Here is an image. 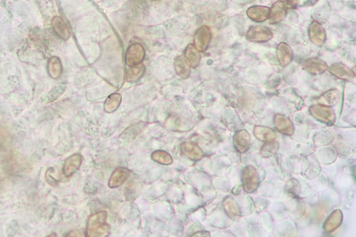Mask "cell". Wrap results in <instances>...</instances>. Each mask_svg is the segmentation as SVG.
<instances>
[{
    "mask_svg": "<svg viewBox=\"0 0 356 237\" xmlns=\"http://www.w3.org/2000/svg\"><path fill=\"white\" fill-rule=\"evenodd\" d=\"M108 212L101 211L90 217L87 225L86 236L105 237L109 234V225L106 223Z\"/></svg>",
    "mask_w": 356,
    "mask_h": 237,
    "instance_id": "obj_1",
    "label": "cell"
},
{
    "mask_svg": "<svg viewBox=\"0 0 356 237\" xmlns=\"http://www.w3.org/2000/svg\"><path fill=\"white\" fill-rule=\"evenodd\" d=\"M243 188L247 193H253L258 189L260 179L257 169L254 166H246L242 171L241 175Z\"/></svg>",
    "mask_w": 356,
    "mask_h": 237,
    "instance_id": "obj_2",
    "label": "cell"
},
{
    "mask_svg": "<svg viewBox=\"0 0 356 237\" xmlns=\"http://www.w3.org/2000/svg\"><path fill=\"white\" fill-rule=\"evenodd\" d=\"M309 113L313 118L328 126H332L336 121V113L331 107L321 104L311 105Z\"/></svg>",
    "mask_w": 356,
    "mask_h": 237,
    "instance_id": "obj_3",
    "label": "cell"
},
{
    "mask_svg": "<svg viewBox=\"0 0 356 237\" xmlns=\"http://www.w3.org/2000/svg\"><path fill=\"white\" fill-rule=\"evenodd\" d=\"M274 34L271 29L265 26H252L246 34V39L250 42H267L273 39Z\"/></svg>",
    "mask_w": 356,
    "mask_h": 237,
    "instance_id": "obj_4",
    "label": "cell"
},
{
    "mask_svg": "<svg viewBox=\"0 0 356 237\" xmlns=\"http://www.w3.org/2000/svg\"><path fill=\"white\" fill-rule=\"evenodd\" d=\"M145 49L141 43H134L131 44L126 53L125 61L129 67L142 63L145 57Z\"/></svg>",
    "mask_w": 356,
    "mask_h": 237,
    "instance_id": "obj_5",
    "label": "cell"
},
{
    "mask_svg": "<svg viewBox=\"0 0 356 237\" xmlns=\"http://www.w3.org/2000/svg\"><path fill=\"white\" fill-rule=\"evenodd\" d=\"M211 28L207 25L200 26L196 31L194 37V45L200 52H205L209 47L212 40Z\"/></svg>",
    "mask_w": 356,
    "mask_h": 237,
    "instance_id": "obj_6",
    "label": "cell"
},
{
    "mask_svg": "<svg viewBox=\"0 0 356 237\" xmlns=\"http://www.w3.org/2000/svg\"><path fill=\"white\" fill-rule=\"evenodd\" d=\"M308 38L316 47H322L326 40V32L324 26L319 22L313 21L308 31Z\"/></svg>",
    "mask_w": 356,
    "mask_h": 237,
    "instance_id": "obj_7",
    "label": "cell"
},
{
    "mask_svg": "<svg viewBox=\"0 0 356 237\" xmlns=\"http://www.w3.org/2000/svg\"><path fill=\"white\" fill-rule=\"evenodd\" d=\"M303 70L312 75H320L324 74L329 69L327 63L322 59L313 57L308 59L302 64Z\"/></svg>",
    "mask_w": 356,
    "mask_h": 237,
    "instance_id": "obj_8",
    "label": "cell"
},
{
    "mask_svg": "<svg viewBox=\"0 0 356 237\" xmlns=\"http://www.w3.org/2000/svg\"><path fill=\"white\" fill-rule=\"evenodd\" d=\"M250 135L246 130H240L236 132L233 138L234 147L238 153L243 154L249 151L251 146Z\"/></svg>",
    "mask_w": 356,
    "mask_h": 237,
    "instance_id": "obj_9",
    "label": "cell"
},
{
    "mask_svg": "<svg viewBox=\"0 0 356 237\" xmlns=\"http://www.w3.org/2000/svg\"><path fill=\"white\" fill-rule=\"evenodd\" d=\"M328 70L333 76L341 80L350 81L355 78L356 74L354 73V71L351 70L346 64L340 63V62L333 64L331 67H329Z\"/></svg>",
    "mask_w": 356,
    "mask_h": 237,
    "instance_id": "obj_10",
    "label": "cell"
},
{
    "mask_svg": "<svg viewBox=\"0 0 356 237\" xmlns=\"http://www.w3.org/2000/svg\"><path fill=\"white\" fill-rule=\"evenodd\" d=\"M287 7L286 3L284 1H276L270 8L269 20L270 24H278L282 22L287 15Z\"/></svg>",
    "mask_w": 356,
    "mask_h": 237,
    "instance_id": "obj_11",
    "label": "cell"
},
{
    "mask_svg": "<svg viewBox=\"0 0 356 237\" xmlns=\"http://www.w3.org/2000/svg\"><path fill=\"white\" fill-rule=\"evenodd\" d=\"M274 124L276 129L282 134L291 136L294 133L293 123L285 115L276 114L274 117Z\"/></svg>",
    "mask_w": 356,
    "mask_h": 237,
    "instance_id": "obj_12",
    "label": "cell"
},
{
    "mask_svg": "<svg viewBox=\"0 0 356 237\" xmlns=\"http://www.w3.org/2000/svg\"><path fill=\"white\" fill-rule=\"evenodd\" d=\"M276 56L281 67H286L293 60V51L286 43L282 42L277 46Z\"/></svg>",
    "mask_w": 356,
    "mask_h": 237,
    "instance_id": "obj_13",
    "label": "cell"
},
{
    "mask_svg": "<svg viewBox=\"0 0 356 237\" xmlns=\"http://www.w3.org/2000/svg\"><path fill=\"white\" fill-rule=\"evenodd\" d=\"M184 156L193 161H199L205 157L204 151L200 146L192 142H185L180 146Z\"/></svg>",
    "mask_w": 356,
    "mask_h": 237,
    "instance_id": "obj_14",
    "label": "cell"
},
{
    "mask_svg": "<svg viewBox=\"0 0 356 237\" xmlns=\"http://www.w3.org/2000/svg\"><path fill=\"white\" fill-rule=\"evenodd\" d=\"M270 8L268 6L254 5L247 9V15L255 22H264L269 19Z\"/></svg>",
    "mask_w": 356,
    "mask_h": 237,
    "instance_id": "obj_15",
    "label": "cell"
},
{
    "mask_svg": "<svg viewBox=\"0 0 356 237\" xmlns=\"http://www.w3.org/2000/svg\"><path fill=\"white\" fill-rule=\"evenodd\" d=\"M83 158L78 153L72 155L66 159L64 163L63 173L65 177H70L81 167Z\"/></svg>",
    "mask_w": 356,
    "mask_h": 237,
    "instance_id": "obj_16",
    "label": "cell"
},
{
    "mask_svg": "<svg viewBox=\"0 0 356 237\" xmlns=\"http://www.w3.org/2000/svg\"><path fill=\"white\" fill-rule=\"evenodd\" d=\"M130 170L125 167H119L111 174L108 180V187L111 189L118 188L124 184L130 176Z\"/></svg>",
    "mask_w": 356,
    "mask_h": 237,
    "instance_id": "obj_17",
    "label": "cell"
},
{
    "mask_svg": "<svg viewBox=\"0 0 356 237\" xmlns=\"http://www.w3.org/2000/svg\"><path fill=\"white\" fill-rule=\"evenodd\" d=\"M343 213L341 210H335L326 219L324 225V230L326 233H331L337 230L342 225Z\"/></svg>",
    "mask_w": 356,
    "mask_h": 237,
    "instance_id": "obj_18",
    "label": "cell"
},
{
    "mask_svg": "<svg viewBox=\"0 0 356 237\" xmlns=\"http://www.w3.org/2000/svg\"><path fill=\"white\" fill-rule=\"evenodd\" d=\"M254 135L257 139L264 143L273 142L277 138V133L272 128L265 126L254 127Z\"/></svg>",
    "mask_w": 356,
    "mask_h": 237,
    "instance_id": "obj_19",
    "label": "cell"
},
{
    "mask_svg": "<svg viewBox=\"0 0 356 237\" xmlns=\"http://www.w3.org/2000/svg\"><path fill=\"white\" fill-rule=\"evenodd\" d=\"M341 99L340 90L334 88L325 92L318 99V104L333 107L339 103Z\"/></svg>",
    "mask_w": 356,
    "mask_h": 237,
    "instance_id": "obj_20",
    "label": "cell"
},
{
    "mask_svg": "<svg viewBox=\"0 0 356 237\" xmlns=\"http://www.w3.org/2000/svg\"><path fill=\"white\" fill-rule=\"evenodd\" d=\"M175 72L179 77L182 79H187L189 78L190 72H191V67L188 63L185 56L180 55L175 59L174 62Z\"/></svg>",
    "mask_w": 356,
    "mask_h": 237,
    "instance_id": "obj_21",
    "label": "cell"
},
{
    "mask_svg": "<svg viewBox=\"0 0 356 237\" xmlns=\"http://www.w3.org/2000/svg\"><path fill=\"white\" fill-rule=\"evenodd\" d=\"M52 27L56 34L64 40L70 38V32L68 26L60 16H55L52 19Z\"/></svg>",
    "mask_w": 356,
    "mask_h": 237,
    "instance_id": "obj_22",
    "label": "cell"
},
{
    "mask_svg": "<svg viewBox=\"0 0 356 237\" xmlns=\"http://www.w3.org/2000/svg\"><path fill=\"white\" fill-rule=\"evenodd\" d=\"M47 70L49 75L52 79H58L62 77L63 73V66L62 61L58 57H52L49 59Z\"/></svg>",
    "mask_w": 356,
    "mask_h": 237,
    "instance_id": "obj_23",
    "label": "cell"
},
{
    "mask_svg": "<svg viewBox=\"0 0 356 237\" xmlns=\"http://www.w3.org/2000/svg\"><path fill=\"white\" fill-rule=\"evenodd\" d=\"M185 59L190 64V67L193 68H197L199 66L200 61H201V54L200 51L195 47L194 44H188L185 52Z\"/></svg>",
    "mask_w": 356,
    "mask_h": 237,
    "instance_id": "obj_24",
    "label": "cell"
},
{
    "mask_svg": "<svg viewBox=\"0 0 356 237\" xmlns=\"http://www.w3.org/2000/svg\"><path fill=\"white\" fill-rule=\"evenodd\" d=\"M145 71V67L142 63L133 66V67H131V68L128 69L127 72H126V80L131 83L138 81L143 77Z\"/></svg>",
    "mask_w": 356,
    "mask_h": 237,
    "instance_id": "obj_25",
    "label": "cell"
},
{
    "mask_svg": "<svg viewBox=\"0 0 356 237\" xmlns=\"http://www.w3.org/2000/svg\"><path fill=\"white\" fill-rule=\"evenodd\" d=\"M121 100H122V96L119 93H115L110 95L105 102V111L108 113H114L119 108Z\"/></svg>",
    "mask_w": 356,
    "mask_h": 237,
    "instance_id": "obj_26",
    "label": "cell"
},
{
    "mask_svg": "<svg viewBox=\"0 0 356 237\" xmlns=\"http://www.w3.org/2000/svg\"><path fill=\"white\" fill-rule=\"evenodd\" d=\"M151 159L154 162L162 165H170L173 162V157L166 151L162 150H157L152 152Z\"/></svg>",
    "mask_w": 356,
    "mask_h": 237,
    "instance_id": "obj_27",
    "label": "cell"
},
{
    "mask_svg": "<svg viewBox=\"0 0 356 237\" xmlns=\"http://www.w3.org/2000/svg\"><path fill=\"white\" fill-rule=\"evenodd\" d=\"M223 208L226 214L231 218H236L239 216V209L234 200L227 198L223 202Z\"/></svg>",
    "mask_w": 356,
    "mask_h": 237,
    "instance_id": "obj_28",
    "label": "cell"
},
{
    "mask_svg": "<svg viewBox=\"0 0 356 237\" xmlns=\"http://www.w3.org/2000/svg\"><path fill=\"white\" fill-rule=\"evenodd\" d=\"M65 89L66 87L65 85H60L54 87L44 97L43 100L44 103H52L54 100L58 99L61 95L65 93Z\"/></svg>",
    "mask_w": 356,
    "mask_h": 237,
    "instance_id": "obj_29",
    "label": "cell"
},
{
    "mask_svg": "<svg viewBox=\"0 0 356 237\" xmlns=\"http://www.w3.org/2000/svg\"><path fill=\"white\" fill-rule=\"evenodd\" d=\"M143 126L144 123L142 122L136 123L134 126L129 127L127 129L125 130L124 133L121 135V137L124 138L126 140H129V141H133L141 133Z\"/></svg>",
    "mask_w": 356,
    "mask_h": 237,
    "instance_id": "obj_30",
    "label": "cell"
},
{
    "mask_svg": "<svg viewBox=\"0 0 356 237\" xmlns=\"http://www.w3.org/2000/svg\"><path fill=\"white\" fill-rule=\"evenodd\" d=\"M280 148V145L277 142L265 143V144L261 148V154L264 158H270L277 153Z\"/></svg>",
    "mask_w": 356,
    "mask_h": 237,
    "instance_id": "obj_31",
    "label": "cell"
},
{
    "mask_svg": "<svg viewBox=\"0 0 356 237\" xmlns=\"http://www.w3.org/2000/svg\"><path fill=\"white\" fill-rule=\"evenodd\" d=\"M287 191L292 196H296L299 193L300 185L296 179H291L288 181L286 186Z\"/></svg>",
    "mask_w": 356,
    "mask_h": 237,
    "instance_id": "obj_32",
    "label": "cell"
},
{
    "mask_svg": "<svg viewBox=\"0 0 356 237\" xmlns=\"http://www.w3.org/2000/svg\"><path fill=\"white\" fill-rule=\"evenodd\" d=\"M46 179H47V182H48L49 184H52V185H56V184H58V180L54 178L53 176H52V174H50L49 169H48L47 174H46Z\"/></svg>",
    "mask_w": 356,
    "mask_h": 237,
    "instance_id": "obj_33",
    "label": "cell"
},
{
    "mask_svg": "<svg viewBox=\"0 0 356 237\" xmlns=\"http://www.w3.org/2000/svg\"><path fill=\"white\" fill-rule=\"evenodd\" d=\"M298 0H285V3H286L287 7L290 8H296L298 5Z\"/></svg>",
    "mask_w": 356,
    "mask_h": 237,
    "instance_id": "obj_34",
    "label": "cell"
},
{
    "mask_svg": "<svg viewBox=\"0 0 356 237\" xmlns=\"http://www.w3.org/2000/svg\"><path fill=\"white\" fill-rule=\"evenodd\" d=\"M211 235H210L209 232H197V233H195V235H193L192 237H210Z\"/></svg>",
    "mask_w": 356,
    "mask_h": 237,
    "instance_id": "obj_35",
    "label": "cell"
},
{
    "mask_svg": "<svg viewBox=\"0 0 356 237\" xmlns=\"http://www.w3.org/2000/svg\"><path fill=\"white\" fill-rule=\"evenodd\" d=\"M83 236H84V235H82V233L81 232L77 231V230H75V231L70 232V235H68V236H67V237H83Z\"/></svg>",
    "mask_w": 356,
    "mask_h": 237,
    "instance_id": "obj_36",
    "label": "cell"
},
{
    "mask_svg": "<svg viewBox=\"0 0 356 237\" xmlns=\"http://www.w3.org/2000/svg\"><path fill=\"white\" fill-rule=\"evenodd\" d=\"M150 1H157V0H150Z\"/></svg>",
    "mask_w": 356,
    "mask_h": 237,
    "instance_id": "obj_37",
    "label": "cell"
}]
</instances>
